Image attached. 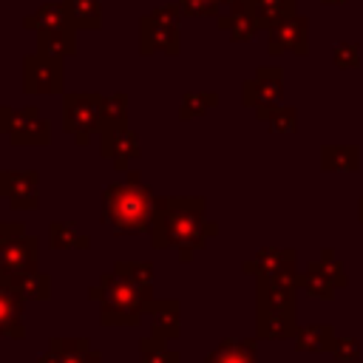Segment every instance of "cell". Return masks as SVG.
I'll use <instances>...</instances> for the list:
<instances>
[{
    "label": "cell",
    "instance_id": "obj_1",
    "mask_svg": "<svg viewBox=\"0 0 363 363\" xmlns=\"http://www.w3.org/2000/svg\"><path fill=\"white\" fill-rule=\"evenodd\" d=\"M153 264L150 261H116L113 272L102 275L88 289L91 301L102 306L105 326H136L153 301Z\"/></svg>",
    "mask_w": 363,
    "mask_h": 363
},
{
    "label": "cell",
    "instance_id": "obj_2",
    "mask_svg": "<svg viewBox=\"0 0 363 363\" xmlns=\"http://www.w3.org/2000/svg\"><path fill=\"white\" fill-rule=\"evenodd\" d=\"M207 201L201 196H159L153 201L150 238L153 247H173L182 261H190L193 252L216 235V224L204 221Z\"/></svg>",
    "mask_w": 363,
    "mask_h": 363
},
{
    "label": "cell",
    "instance_id": "obj_3",
    "mask_svg": "<svg viewBox=\"0 0 363 363\" xmlns=\"http://www.w3.org/2000/svg\"><path fill=\"white\" fill-rule=\"evenodd\" d=\"M128 182L108 184L102 190V221L116 235H136L153 224V193L139 182V170H125Z\"/></svg>",
    "mask_w": 363,
    "mask_h": 363
},
{
    "label": "cell",
    "instance_id": "obj_4",
    "mask_svg": "<svg viewBox=\"0 0 363 363\" xmlns=\"http://www.w3.org/2000/svg\"><path fill=\"white\" fill-rule=\"evenodd\" d=\"M40 238L26 233L20 221L0 224V284H11L17 275L37 267Z\"/></svg>",
    "mask_w": 363,
    "mask_h": 363
},
{
    "label": "cell",
    "instance_id": "obj_5",
    "mask_svg": "<svg viewBox=\"0 0 363 363\" xmlns=\"http://www.w3.org/2000/svg\"><path fill=\"white\" fill-rule=\"evenodd\" d=\"M179 20L182 6L164 3L139 17V54H179Z\"/></svg>",
    "mask_w": 363,
    "mask_h": 363
},
{
    "label": "cell",
    "instance_id": "obj_6",
    "mask_svg": "<svg viewBox=\"0 0 363 363\" xmlns=\"http://www.w3.org/2000/svg\"><path fill=\"white\" fill-rule=\"evenodd\" d=\"M102 125V94L74 91L62 96V130L74 136L77 145H88L91 133Z\"/></svg>",
    "mask_w": 363,
    "mask_h": 363
},
{
    "label": "cell",
    "instance_id": "obj_7",
    "mask_svg": "<svg viewBox=\"0 0 363 363\" xmlns=\"http://www.w3.org/2000/svg\"><path fill=\"white\" fill-rule=\"evenodd\" d=\"M0 133H6L9 142L17 147L51 142V125L48 119H43V113L34 105H26V108L0 105Z\"/></svg>",
    "mask_w": 363,
    "mask_h": 363
},
{
    "label": "cell",
    "instance_id": "obj_8",
    "mask_svg": "<svg viewBox=\"0 0 363 363\" xmlns=\"http://www.w3.org/2000/svg\"><path fill=\"white\" fill-rule=\"evenodd\" d=\"M23 91L26 94H62L65 91V71L62 60L48 54H26L23 57Z\"/></svg>",
    "mask_w": 363,
    "mask_h": 363
},
{
    "label": "cell",
    "instance_id": "obj_9",
    "mask_svg": "<svg viewBox=\"0 0 363 363\" xmlns=\"http://www.w3.org/2000/svg\"><path fill=\"white\" fill-rule=\"evenodd\" d=\"M281 77H284L281 68H258L255 77L244 82V105L255 108V116L264 122L272 113V108H278L281 102V91H284Z\"/></svg>",
    "mask_w": 363,
    "mask_h": 363
},
{
    "label": "cell",
    "instance_id": "obj_10",
    "mask_svg": "<svg viewBox=\"0 0 363 363\" xmlns=\"http://www.w3.org/2000/svg\"><path fill=\"white\" fill-rule=\"evenodd\" d=\"M99 150L105 159L113 162L116 170H128L130 159H139L142 147H139V136L128 128V125H116V128H105L99 130Z\"/></svg>",
    "mask_w": 363,
    "mask_h": 363
},
{
    "label": "cell",
    "instance_id": "obj_11",
    "mask_svg": "<svg viewBox=\"0 0 363 363\" xmlns=\"http://www.w3.org/2000/svg\"><path fill=\"white\" fill-rule=\"evenodd\" d=\"M37 170H0V196L14 210H34L37 207Z\"/></svg>",
    "mask_w": 363,
    "mask_h": 363
},
{
    "label": "cell",
    "instance_id": "obj_12",
    "mask_svg": "<svg viewBox=\"0 0 363 363\" xmlns=\"http://www.w3.org/2000/svg\"><path fill=\"white\" fill-rule=\"evenodd\" d=\"M37 363H105L85 337H51V346L40 352Z\"/></svg>",
    "mask_w": 363,
    "mask_h": 363
},
{
    "label": "cell",
    "instance_id": "obj_13",
    "mask_svg": "<svg viewBox=\"0 0 363 363\" xmlns=\"http://www.w3.org/2000/svg\"><path fill=\"white\" fill-rule=\"evenodd\" d=\"M267 31H269L267 48L272 54H281V51H298V54H303L306 51V31H309L306 17L289 14L281 23H275L272 28H267Z\"/></svg>",
    "mask_w": 363,
    "mask_h": 363
},
{
    "label": "cell",
    "instance_id": "obj_14",
    "mask_svg": "<svg viewBox=\"0 0 363 363\" xmlns=\"http://www.w3.org/2000/svg\"><path fill=\"white\" fill-rule=\"evenodd\" d=\"M216 26L221 31H227V37L233 43H247V40H252L261 31V26H258V20H255V14H252V9H250L247 0L227 6V11H221L216 17Z\"/></svg>",
    "mask_w": 363,
    "mask_h": 363
},
{
    "label": "cell",
    "instance_id": "obj_15",
    "mask_svg": "<svg viewBox=\"0 0 363 363\" xmlns=\"http://www.w3.org/2000/svg\"><path fill=\"white\" fill-rule=\"evenodd\" d=\"M23 312H26V298L17 289L0 284V335H6V337H23L26 335Z\"/></svg>",
    "mask_w": 363,
    "mask_h": 363
},
{
    "label": "cell",
    "instance_id": "obj_16",
    "mask_svg": "<svg viewBox=\"0 0 363 363\" xmlns=\"http://www.w3.org/2000/svg\"><path fill=\"white\" fill-rule=\"evenodd\" d=\"M292 264L295 255L284 250H261L252 261L244 264V269H255L258 278H278V281H292Z\"/></svg>",
    "mask_w": 363,
    "mask_h": 363
},
{
    "label": "cell",
    "instance_id": "obj_17",
    "mask_svg": "<svg viewBox=\"0 0 363 363\" xmlns=\"http://www.w3.org/2000/svg\"><path fill=\"white\" fill-rule=\"evenodd\" d=\"M147 315H150L153 337L173 340V337L182 332V312H179V301H150Z\"/></svg>",
    "mask_w": 363,
    "mask_h": 363
},
{
    "label": "cell",
    "instance_id": "obj_18",
    "mask_svg": "<svg viewBox=\"0 0 363 363\" xmlns=\"http://www.w3.org/2000/svg\"><path fill=\"white\" fill-rule=\"evenodd\" d=\"M77 26H65V28H54V31H37V51L65 60L77 54Z\"/></svg>",
    "mask_w": 363,
    "mask_h": 363
},
{
    "label": "cell",
    "instance_id": "obj_19",
    "mask_svg": "<svg viewBox=\"0 0 363 363\" xmlns=\"http://www.w3.org/2000/svg\"><path fill=\"white\" fill-rule=\"evenodd\" d=\"M65 26H74L71 17H68V9L62 0L57 3H43L37 11H31L28 17H23V28L28 31H54V28H65Z\"/></svg>",
    "mask_w": 363,
    "mask_h": 363
},
{
    "label": "cell",
    "instance_id": "obj_20",
    "mask_svg": "<svg viewBox=\"0 0 363 363\" xmlns=\"http://www.w3.org/2000/svg\"><path fill=\"white\" fill-rule=\"evenodd\" d=\"M11 289H17L26 301H48L51 298V275L48 272H40L37 267L17 275L11 284H6Z\"/></svg>",
    "mask_w": 363,
    "mask_h": 363
},
{
    "label": "cell",
    "instance_id": "obj_21",
    "mask_svg": "<svg viewBox=\"0 0 363 363\" xmlns=\"http://www.w3.org/2000/svg\"><path fill=\"white\" fill-rule=\"evenodd\" d=\"M68 9L71 23L79 31H99L102 28V3L99 0H62Z\"/></svg>",
    "mask_w": 363,
    "mask_h": 363
},
{
    "label": "cell",
    "instance_id": "obj_22",
    "mask_svg": "<svg viewBox=\"0 0 363 363\" xmlns=\"http://www.w3.org/2000/svg\"><path fill=\"white\" fill-rule=\"evenodd\" d=\"M204 363H258L252 340H221Z\"/></svg>",
    "mask_w": 363,
    "mask_h": 363
},
{
    "label": "cell",
    "instance_id": "obj_23",
    "mask_svg": "<svg viewBox=\"0 0 363 363\" xmlns=\"http://www.w3.org/2000/svg\"><path fill=\"white\" fill-rule=\"evenodd\" d=\"M48 244L54 250H85L91 244V238L85 233H79V227L74 221H51Z\"/></svg>",
    "mask_w": 363,
    "mask_h": 363
},
{
    "label": "cell",
    "instance_id": "obj_24",
    "mask_svg": "<svg viewBox=\"0 0 363 363\" xmlns=\"http://www.w3.org/2000/svg\"><path fill=\"white\" fill-rule=\"evenodd\" d=\"M247 3L261 28H272L284 17L295 14V0H247Z\"/></svg>",
    "mask_w": 363,
    "mask_h": 363
},
{
    "label": "cell",
    "instance_id": "obj_25",
    "mask_svg": "<svg viewBox=\"0 0 363 363\" xmlns=\"http://www.w3.org/2000/svg\"><path fill=\"white\" fill-rule=\"evenodd\" d=\"M216 105H218V94H213V91H187L182 96V102H179V119L204 116Z\"/></svg>",
    "mask_w": 363,
    "mask_h": 363
},
{
    "label": "cell",
    "instance_id": "obj_26",
    "mask_svg": "<svg viewBox=\"0 0 363 363\" xmlns=\"http://www.w3.org/2000/svg\"><path fill=\"white\" fill-rule=\"evenodd\" d=\"M116 125H128V94L116 91V94H102V125L105 128H116Z\"/></svg>",
    "mask_w": 363,
    "mask_h": 363
},
{
    "label": "cell",
    "instance_id": "obj_27",
    "mask_svg": "<svg viewBox=\"0 0 363 363\" xmlns=\"http://www.w3.org/2000/svg\"><path fill=\"white\" fill-rule=\"evenodd\" d=\"M139 363H182V357L179 352L167 349V340L150 335L139 340Z\"/></svg>",
    "mask_w": 363,
    "mask_h": 363
},
{
    "label": "cell",
    "instance_id": "obj_28",
    "mask_svg": "<svg viewBox=\"0 0 363 363\" xmlns=\"http://www.w3.org/2000/svg\"><path fill=\"white\" fill-rule=\"evenodd\" d=\"M301 352H323L332 346V326H309L298 332V343Z\"/></svg>",
    "mask_w": 363,
    "mask_h": 363
},
{
    "label": "cell",
    "instance_id": "obj_29",
    "mask_svg": "<svg viewBox=\"0 0 363 363\" xmlns=\"http://www.w3.org/2000/svg\"><path fill=\"white\" fill-rule=\"evenodd\" d=\"M184 17H218L221 0H176Z\"/></svg>",
    "mask_w": 363,
    "mask_h": 363
},
{
    "label": "cell",
    "instance_id": "obj_30",
    "mask_svg": "<svg viewBox=\"0 0 363 363\" xmlns=\"http://www.w3.org/2000/svg\"><path fill=\"white\" fill-rule=\"evenodd\" d=\"M323 167H357V150L354 147H326L323 150Z\"/></svg>",
    "mask_w": 363,
    "mask_h": 363
},
{
    "label": "cell",
    "instance_id": "obj_31",
    "mask_svg": "<svg viewBox=\"0 0 363 363\" xmlns=\"http://www.w3.org/2000/svg\"><path fill=\"white\" fill-rule=\"evenodd\" d=\"M267 122H269V130H295V111L292 108H272Z\"/></svg>",
    "mask_w": 363,
    "mask_h": 363
},
{
    "label": "cell",
    "instance_id": "obj_32",
    "mask_svg": "<svg viewBox=\"0 0 363 363\" xmlns=\"http://www.w3.org/2000/svg\"><path fill=\"white\" fill-rule=\"evenodd\" d=\"M335 62H337L340 68L357 65V45H352V43H340V45H335Z\"/></svg>",
    "mask_w": 363,
    "mask_h": 363
},
{
    "label": "cell",
    "instance_id": "obj_33",
    "mask_svg": "<svg viewBox=\"0 0 363 363\" xmlns=\"http://www.w3.org/2000/svg\"><path fill=\"white\" fill-rule=\"evenodd\" d=\"M335 354L337 357H357V346L352 343V340H337V346H335Z\"/></svg>",
    "mask_w": 363,
    "mask_h": 363
},
{
    "label": "cell",
    "instance_id": "obj_34",
    "mask_svg": "<svg viewBox=\"0 0 363 363\" xmlns=\"http://www.w3.org/2000/svg\"><path fill=\"white\" fill-rule=\"evenodd\" d=\"M233 3H241V0H221V6H233Z\"/></svg>",
    "mask_w": 363,
    "mask_h": 363
},
{
    "label": "cell",
    "instance_id": "obj_35",
    "mask_svg": "<svg viewBox=\"0 0 363 363\" xmlns=\"http://www.w3.org/2000/svg\"><path fill=\"white\" fill-rule=\"evenodd\" d=\"M323 3H343V0H323Z\"/></svg>",
    "mask_w": 363,
    "mask_h": 363
}]
</instances>
